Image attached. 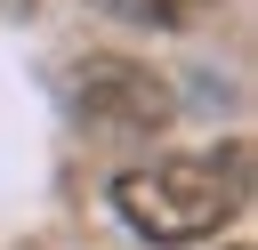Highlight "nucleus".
Segmentation results:
<instances>
[{
  "mask_svg": "<svg viewBox=\"0 0 258 250\" xmlns=\"http://www.w3.org/2000/svg\"><path fill=\"white\" fill-rule=\"evenodd\" d=\"M0 8H32V0H0Z\"/></svg>",
  "mask_w": 258,
  "mask_h": 250,
  "instance_id": "obj_4",
  "label": "nucleus"
},
{
  "mask_svg": "<svg viewBox=\"0 0 258 250\" xmlns=\"http://www.w3.org/2000/svg\"><path fill=\"white\" fill-rule=\"evenodd\" d=\"M56 97L73 105V121H89V129H137V137L177 113L169 81L153 65H137V56H113V48L56 65Z\"/></svg>",
  "mask_w": 258,
  "mask_h": 250,
  "instance_id": "obj_2",
  "label": "nucleus"
},
{
  "mask_svg": "<svg viewBox=\"0 0 258 250\" xmlns=\"http://www.w3.org/2000/svg\"><path fill=\"white\" fill-rule=\"evenodd\" d=\"M113 210L137 242L153 250H185V242H210L218 226H234L250 210V145L226 137L210 153H161L145 169H121L113 177Z\"/></svg>",
  "mask_w": 258,
  "mask_h": 250,
  "instance_id": "obj_1",
  "label": "nucleus"
},
{
  "mask_svg": "<svg viewBox=\"0 0 258 250\" xmlns=\"http://www.w3.org/2000/svg\"><path fill=\"white\" fill-rule=\"evenodd\" d=\"M105 16H121V24H145V32H177V24H194L202 8H218V0H97Z\"/></svg>",
  "mask_w": 258,
  "mask_h": 250,
  "instance_id": "obj_3",
  "label": "nucleus"
}]
</instances>
